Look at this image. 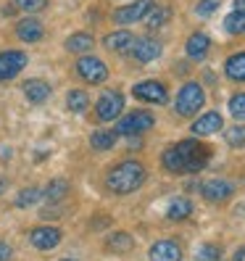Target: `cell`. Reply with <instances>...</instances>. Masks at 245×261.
Wrapping results in <instances>:
<instances>
[{
	"mask_svg": "<svg viewBox=\"0 0 245 261\" xmlns=\"http://www.w3.org/2000/svg\"><path fill=\"white\" fill-rule=\"evenodd\" d=\"M208 156H211V150L203 143L187 137V140H179L177 145L164 150V166L172 174H195L208 164Z\"/></svg>",
	"mask_w": 245,
	"mask_h": 261,
	"instance_id": "cell-1",
	"label": "cell"
},
{
	"mask_svg": "<svg viewBox=\"0 0 245 261\" xmlns=\"http://www.w3.org/2000/svg\"><path fill=\"white\" fill-rule=\"evenodd\" d=\"M143 182H145V166L140 161H121L105 177V185L116 195H129L134 190H140Z\"/></svg>",
	"mask_w": 245,
	"mask_h": 261,
	"instance_id": "cell-2",
	"label": "cell"
},
{
	"mask_svg": "<svg viewBox=\"0 0 245 261\" xmlns=\"http://www.w3.org/2000/svg\"><path fill=\"white\" fill-rule=\"evenodd\" d=\"M203 100H206L203 87L195 85V82H187V85L179 87L177 100H174V111H177L179 116H193L195 111L203 109Z\"/></svg>",
	"mask_w": 245,
	"mask_h": 261,
	"instance_id": "cell-3",
	"label": "cell"
},
{
	"mask_svg": "<svg viewBox=\"0 0 245 261\" xmlns=\"http://www.w3.org/2000/svg\"><path fill=\"white\" fill-rule=\"evenodd\" d=\"M76 74H79L87 85H100V82L108 80V66L95 56H82L76 61Z\"/></svg>",
	"mask_w": 245,
	"mask_h": 261,
	"instance_id": "cell-4",
	"label": "cell"
},
{
	"mask_svg": "<svg viewBox=\"0 0 245 261\" xmlns=\"http://www.w3.org/2000/svg\"><path fill=\"white\" fill-rule=\"evenodd\" d=\"M153 121H156V116H153L150 111H132V114H127L124 119H119L116 132H119V135H129V137H134V135H140V132L150 129V127H153Z\"/></svg>",
	"mask_w": 245,
	"mask_h": 261,
	"instance_id": "cell-5",
	"label": "cell"
},
{
	"mask_svg": "<svg viewBox=\"0 0 245 261\" xmlns=\"http://www.w3.org/2000/svg\"><path fill=\"white\" fill-rule=\"evenodd\" d=\"M129 53H132V58H134V61H140V64H150V61L161 58L164 45H161L156 37H137V40L132 42Z\"/></svg>",
	"mask_w": 245,
	"mask_h": 261,
	"instance_id": "cell-6",
	"label": "cell"
},
{
	"mask_svg": "<svg viewBox=\"0 0 245 261\" xmlns=\"http://www.w3.org/2000/svg\"><path fill=\"white\" fill-rule=\"evenodd\" d=\"M121 111H124V95L121 93H105L95 103V114L100 121H114V119H119Z\"/></svg>",
	"mask_w": 245,
	"mask_h": 261,
	"instance_id": "cell-7",
	"label": "cell"
},
{
	"mask_svg": "<svg viewBox=\"0 0 245 261\" xmlns=\"http://www.w3.org/2000/svg\"><path fill=\"white\" fill-rule=\"evenodd\" d=\"M132 95L137 100H145V103H156V106H164L169 100V93H166V87L156 80H148V82H140L132 87Z\"/></svg>",
	"mask_w": 245,
	"mask_h": 261,
	"instance_id": "cell-8",
	"label": "cell"
},
{
	"mask_svg": "<svg viewBox=\"0 0 245 261\" xmlns=\"http://www.w3.org/2000/svg\"><path fill=\"white\" fill-rule=\"evenodd\" d=\"M26 66V53L21 50H3L0 53V82H11Z\"/></svg>",
	"mask_w": 245,
	"mask_h": 261,
	"instance_id": "cell-9",
	"label": "cell"
},
{
	"mask_svg": "<svg viewBox=\"0 0 245 261\" xmlns=\"http://www.w3.org/2000/svg\"><path fill=\"white\" fill-rule=\"evenodd\" d=\"M150 8H153V0H134L132 6H124V8L114 11V21L116 24H134V21L145 19Z\"/></svg>",
	"mask_w": 245,
	"mask_h": 261,
	"instance_id": "cell-10",
	"label": "cell"
},
{
	"mask_svg": "<svg viewBox=\"0 0 245 261\" xmlns=\"http://www.w3.org/2000/svg\"><path fill=\"white\" fill-rule=\"evenodd\" d=\"M198 190H201V195L206 198V201L222 203V201H227V198L235 193V185H232V182H227V179H208Z\"/></svg>",
	"mask_w": 245,
	"mask_h": 261,
	"instance_id": "cell-11",
	"label": "cell"
},
{
	"mask_svg": "<svg viewBox=\"0 0 245 261\" xmlns=\"http://www.w3.org/2000/svg\"><path fill=\"white\" fill-rule=\"evenodd\" d=\"M29 243H32L37 251H50L61 243V229L58 227H37L29 232Z\"/></svg>",
	"mask_w": 245,
	"mask_h": 261,
	"instance_id": "cell-12",
	"label": "cell"
},
{
	"mask_svg": "<svg viewBox=\"0 0 245 261\" xmlns=\"http://www.w3.org/2000/svg\"><path fill=\"white\" fill-rule=\"evenodd\" d=\"M150 261H182V248L177 240H158L150 248Z\"/></svg>",
	"mask_w": 245,
	"mask_h": 261,
	"instance_id": "cell-13",
	"label": "cell"
},
{
	"mask_svg": "<svg viewBox=\"0 0 245 261\" xmlns=\"http://www.w3.org/2000/svg\"><path fill=\"white\" fill-rule=\"evenodd\" d=\"M16 37L24 40V42H40L45 37V29H42V24L37 19L29 16V19H21L16 24Z\"/></svg>",
	"mask_w": 245,
	"mask_h": 261,
	"instance_id": "cell-14",
	"label": "cell"
},
{
	"mask_svg": "<svg viewBox=\"0 0 245 261\" xmlns=\"http://www.w3.org/2000/svg\"><path fill=\"white\" fill-rule=\"evenodd\" d=\"M222 127H224L222 116H219L216 111H208V114H203V116H198V121L193 124V132L208 137V135H213V132H219Z\"/></svg>",
	"mask_w": 245,
	"mask_h": 261,
	"instance_id": "cell-15",
	"label": "cell"
},
{
	"mask_svg": "<svg viewBox=\"0 0 245 261\" xmlns=\"http://www.w3.org/2000/svg\"><path fill=\"white\" fill-rule=\"evenodd\" d=\"M134 42V35H129L127 29H119V32H111L105 35V48L111 53H127Z\"/></svg>",
	"mask_w": 245,
	"mask_h": 261,
	"instance_id": "cell-16",
	"label": "cell"
},
{
	"mask_svg": "<svg viewBox=\"0 0 245 261\" xmlns=\"http://www.w3.org/2000/svg\"><path fill=\"white\" fill-rule=\"evenodd\" d=\"M208 48H211V37H208L206 32H195V35H190V40H187V56H190L193 61L206 58Z\"/></svg>",
	"mask_w": 245,
	"mask_h": 261,
	"instance_id": "cell-17",
	"label": "cell"
},
{
	"mask_svg": "<svg viewBox=\"0 0 245 261\" xmlns=\"http://www.w3.org/2000/svg\"><path fill=\"white\" fill-rule=\"evenodd\" d=\"M24 95H26V100H32V103H45L50 98V85L45 80H29L24 85Z\"/></svg>",
	"mask_w": 245,
	"mask_h": 261,
	"instance_id": "cell-18",
	"label": "cell"
},
{
	"mask_svg": "<svg viewBox=\"0 0 245 261\" xmlns=\"http://www.w3.org/2000/svg\"><path fill=\"white\" fill-rule=\"evenodd\" d=\"M224 74H227L232 82H245V53L229 56L227 64H224Z\"/></svg>",
	"mask_w": 245,
	"mask_h": 261,
	"instance_id": "cell-19",
	"label": "cell"
},
{
	"mask_svg": "<svg viewBox=\"0 0 245 261\" xmlns=\"http://www.w3.org/2000/svg\"><path fill=\"white\" fill-rule=\"evenodd\" d=\"M190 214H193L190 198H174V201L169 203V208H166V217H169L172 222H182V219H187Z\"/></svg>",
	"mask_w": 245,
	"mask_h": 261,
	"instance_id": "cell-20",
	"label": "cell"
},
{
	"mask_svg": "<svg viewBox=\"0 0 245 261\" xmlns=\"http://www.w3.org/2000/svg\"><path fill=\"white\" fill-rule=\"evenodd\" d=\"M93 45H95L93 35L76 32V35H71V37L66 40V50H69V53H87L90 48H93Z\"/></svg>",
	"mask_w": 245,
	"mask_h": 261,
	"instance_id": "cell-21",
	"label": "cell"
},
{
	"mask_svg": "<svg viewBox=\"0 0 245 261\" xmlns=\"http://www.w3.org/2000/svg\"><path fill=\"white\" fill-rule=\"evenodd\" d=\"M105 248L116 251V253H127V251L134 248V240H132V235H127V232H114L108 240H105Z\"/></svg>",
	"mask_w": 245,
	"mask_h": 261,
	"instance_id": "cell-22",
	"label": "cell"
},
{
	"mask_svg": "<svg viewBox=\"0 0 245 261\" xmlns=\"http://www.w3.org/2000/svg\"><path fill=\"white\" fill-rule=\"evenodd\" d=\"M224 32L229 35H245V13L232 11L229 16H224Z\"/></svg>",
	"mask_w": 245,
	"mask_h": 261,
	"instance_id": "cell-23",
	"label": "cell"
},
{
	"mask_svg": "<svg viewBox=\"0 0 245 261\" xmlns=\"http://www.w3.org/2000/svg\"><path fill=\"white\" fill-rule=\"evenodd\" d=\"M90 143H93V148H95V150H111V148L116 145V132H108V129L93 132Z\"/></svg>",
	"mask_w": 245,
	"mask_h": 261,
	"instance_id": "cell-24",
	"label": "cell"
},
{
	"mask_svg": "<svg viewBox=\"0 0 245 261\" xmlns=\"http://www.w3.org/2000/svg\"><path fill=\"white\" fill-rule=\"evenodd\" d=\"M66 106H69V111L82 114V111L87 109V106H90V98H87L85 90H71V93L66 95Z\"/></svg>",
	"mask_w": 245,
	"mask_h": 261,
	"instance_id": "cell-25",
	"label": "cell"
},
{
	"mask_svg": "<svg viewBox=\"0 0 245 261\" xmlns=\"http://www.w3.org/2000/svg\"><path fill=\"white\" fill-rule=\"evenodd\" d=\"M143 21H145L150 29H158V27H164L166 21H169V8H158V6H153Z\"/></svg>",
	"mask_w": 245,
	"mask_h": 261,
	"instance_id": "cell-26",
	"label": "cell"
},
{
	"mask_svg": "<svg viewBox=\"0 0 245 261\" xmlns=\"http://www.w3.org/2000/svg\"><path fill=\"white\" fill-rule=\"evenodd\" d=\"M40 198H42V190H40V188H24V190L16 195V206H19V208L35 206Z\"/></svg>",
	"mask_w": 245,
	"mask_h": 261,
	"instance_id": "cell-27",
	"label": "cell"
},
{
	"mask_svg": "<svg viewBox=\"0 0 245 261\" xmlns=\"http://www.w3.org/2000/svg\"><path fill=\"white\" fill-rule=\"evenodd\" d=\"M66 193H69V182L66 179H53L48 185V190H45V198H48V201H61Z\"/></svg>",
	"mask_w": 245,
	"mask_h": 261,
	"instance_id": "cell-28",
	"label": "cell"
},
{
	"mask_svg": "<svg viewBox=\"0 0 245 261\" xmlns=\"http://www.w3.org/2000/svg\"><path fill=\"white\" fill-rule=\"evenodd\" d=\"M224 140L232 145V148H245V124L229 127V129L224 132Z\"/></svg>",
	"mask_w": 245,
	"mask_h": 261,
	"instance_id": "cell-29",
	"label": "cell"
},
{
	"mask_svg": "<svg viewBox=\"0 0 245 261\" xmlns=\"http://www.w3.org/2000/svg\"><path fill=\"white\" fill-rule=\"evenodd\" d=\"M222 258V248L216 243H206L198 248V261H219Z\"/></svg>",
	"mask_w": 245,
	"mask_h": 261,
	"instance_id": "cell-30",
	"label": "cell"
},
{
	"mask_svg": "<svg viewBox=\"0 0 245 261\" xmlns=\"http://www.w3.org/2000/svg\"><path fill=\"white\" fill-rule=\"evenodd\" d=\"M229 114L237 121H245V93H237V95L229 98Z\"/></svg>",
	"mask_w": 245,
	"mask_h": 261,
	"instance_id": "cell-31",
	"label": "cell"
},
{
	"mask_svg": "<svg viewBox=\"0 0 245 261\" xmlns=\"http://www.w3.org/2000/svg\"><path fill=\"white\" fill-rule=\"evenodd\" d=\"M16 6L26 13H37V11H42L45 6H48V0H16Z\"/></svg>",
	"mask_w": 245,
	"mask_h": 261,
	"instance_id": "cell-32",
	"label": "cell"
},
{
	"mask_svg": "<svg viewBox=\"0 0 245 261\" xmlns=\"http://www.w3.org/2000/svg\"><path fill=\"white\" fill-rule=\"evenodd\" d=\"M216 8H219V0H201V3L195 6V13L198 16H211Z\"/></svg>",
	"mask_w": 245,
	"mask_h": 261,
	"instance_id": "cell-33",
	"label": "cell"
},
{
	"mask_svg": "<svg viewBox=\"0 0 245 261\" xmlns=\"http://www.w3.org/2000/svg\"><path fill=\"white\" fill-rule=\"evenodd\" d=\"M13 258V248L8 243H0V261H11Z\"/></svg>",
	"mask_w": 245,
	"mask_h": 261,
	"instance_id": "cell-34",
	"label": "cell"
},
{
	"mask_svg": "<svg viewBox=\"0 0 245 261\" xmlns=\"http://www.w3.org/2000/svg\"><path fill=\"white\" fill-rule=\"evenodd\" d=\"M90 224H93V229H103V224H111V219L108 217H95Z\"/></svg>",
	"mask_w": 245,
	"mask_h": 261,
	"instance_id": "cell-35",
	"label": "cell"
},
{
	"mask_svg": "<svg viewBox=\"0 0 245 261\" xmlns=\"http://www.w3.org/2000/svg\"><path fill=\"white\" fill-rule=\"evenodd\" d=\"M232 261H245V245H242V248H240V251L232 256Z\"/></svg>",
	"mask_w": 245,
	"mask_h": 261,
	"instance_id": "cell-36",
	"label": "cell"
},
{
	"mask_svg": "<svg viewBox=\"0 0 245 261\" xmlns=\"http://www.w3.org/2000/svg\"><path fill=\"white\" fill-rule=\"evenodd\" d=\"M235 11H242L245 13V0H235Z\"/></svg>",
	"mask_w": 245,
	"mask_h": 261,
	"instance_id": "cell-37",
	"label": "cell"
},
{
	"mask_svg": "<svg viewBox=\"0 0 245 261\" xmlns=\"http://www.w3.org/2000/svg\"><path fill=\"white\" fill-rule=\"evenodd\" d=\"M3 188H6V179H0V193H3Z\"/></svg>",
	"mask_w": 245,
	"mask_h": 261,
	"instance_id": "cell-38",
	"label": "cell"
},
{
	"mask_svg": "<svg viewBox=\"0 0 245 261\" xmlns=\"http://www.w3.org/2000/svg\"><path fill=\"white\" fill-rule=\"evenodd\" d=\"M64 261H74V258H64Z\"/></svg>",
	"mask_w": 245,
	"mask_h": 261,
	"instance_id": "cell-39",
	"label": "cell"
}]
</instances>
